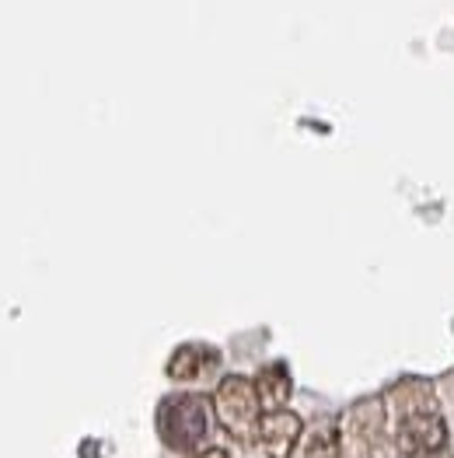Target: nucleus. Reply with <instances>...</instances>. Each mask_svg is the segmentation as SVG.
<instances>
[{"label": "nucleus", "mask_w": 454, "mask_h": 458, "mask_svg": "<svg viewBox=\"0 0 454 458\" xmlns=\"http://www.w3.org/2000/svg\"><path fill=\"white\" fill-rule=\"evenodd\" d=\"M444 423L441 417H430V413H423V417H413V420L402 427V441H406V452H413V455H430V452H441L444 448Z\"/></svg>", "instance_id": "f257e3e1"}]
</instances>
